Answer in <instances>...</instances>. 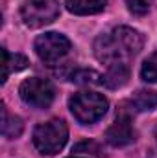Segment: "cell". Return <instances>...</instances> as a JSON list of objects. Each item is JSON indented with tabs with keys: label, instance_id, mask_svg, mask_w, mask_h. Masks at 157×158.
Instances as JSON below:
<instances>
[{
	"label": "cell",
	"instance_id": "obj_5",
	"mask_svg": "<svg viewBox=\"0 0 157 158\" xmlns=\"http://www.w3.org/2000/svg\"><path fill=\"white\" fill-rule=\"evenodd\" d=\"M20 99L34 109H48L56 98V88L48 79H26L19 88Z\"/></svg>",
	"mask_w": 157,
	"mask_h": 158
},
{
	"label": "cell",
	"instance_id": "obj_10",
	"mask_svg": "<svg viewBox=\"0 0 157 158\" xmlns=\"http://www.w3.org/2000/svg\"><path fill=\"white\" fill-rule=\"evenodd\" d=\"M26 66H28V59L24 55H20V53L11 55L6 48H2V68H4V72H2V83L7 81L11 72L24 70Z\"/></svg>",
	"mask_w": 157,
	"mask_h": 158
},
{
	"label": "cell",
	"instance_id": "obj_9",
	"mask_svg": "<svg viewBox=\"0 0 157 158\" xmlns=\"http://www.w3.org/2000/svg\"><path fill=\"white\" fill-rule=\"evenodd\" d=\"M107 0H67V9L74 15H94L104 11Z\"/></svg>",
	"mask_w": 157,
	"mask_h": 158
},
{
	"label": "cell",
	"instance_id": "obj_12",
	"mask_svg": "<svg viewBox=\"0 0 157 158\" xmlns=\"http://www.w3.org/2000/svg\"><path fill=\"white\" fill-rule=\"evenodd\" d=\"M131 105L139 112L154 110L157 107V92H154V90H137L131 98Z\"/></svg>",
	"mask_w": 157,
	"mask_h": 158
},
{
	"label": "cell",
	"instance_id": "obj_17",
	"mask_svg": "<svg viewBox=\"0 0 157 158\" xmlns=\"http://www.w3.org/2000/svg\"><path fill=\"white\" fill-rule=\"evenodd\" d=\"M155 138H157V127H155Z\"/></svg>",
	"mask_w": 157,
	"mask_h": 158
},
{
	"label": "cell",
	"instance_id": "obj_7",
	"mask_svg": "<svg viewBox=\"0 0 157 158\" xmlns=\"http://www.w3.org/2000/svg\"><path fill=\"white\" fill-rule=\"evenodd\" d=\"M135 129L131 125V118L126 112H120L115 119V123L105 131V140L113 147H124L135 142Z\"/></svg>",
	"mask_w": 157,
	"mask_h": 158
},
{
	"label": "cell",
	"instance_id": "obj_11",
	"mask_svg": "<svg viewBox=\"0 0 157 158\" xmlns=\"http://www.w3.org/2000/svg\"><path fill=\"white\" fill-rule=\"evenodd\" d=\"M22 129H24L22 119L19 116H11L7 112L6 105L2 103V134L6 138H17V136H20Z\"/></svg>",
	"mask_w": 157,
	"mask_h": 158
},
{
	"label": "cell",
	"instance_id": "obj_15",
	"mask_svg": "<svg viewBox=\"0 0 157 158\" xmlns=\"http://www.w3.org/2000/svg\"><path fill=\"white\" fill-rule=\"evenodd\" d=\"M126 4H128V9L137 17L146 15L152 7V0H126Z\"/></svg>",
	"mask_w": 157,
	"mask_h": 158
},
{
	"label": "cell",
	"instance_id": "obj_2",
	"mask_svg": "<svg viewBox=\"0 0 157 158\" xmlns=\"http://www.w3.org/2000/svg\"><path fill=\"white\" fill-rule=\"evenodd\" d=\"M69 140V129L63 119H50L41 123L34 131V145L41 155L59 153Z\"/></svg>",
	"mask_w": 157,
	"mask_h": 158
},
{
	"label": "cell",
	"instance_id": "obj_3",
	"mask_svg": "<svg viewBox=\"0 0 157 158\" xmlns=\"http://www.w3.org/2000/svg\"><path fill=\"white\" fill-rule=\"evenodd\" d=\"M69 107L81 125H91L107 112V99L98 92H78L70 98Z\"/></svg>",
	"mask_w": 157,
	"mask_h": 158
},
{
	"label": "cell",
	"instance_id": "obj_4",
	"mask_svg": "<svg viewBox=\"0 0 157 158\" xmlns=\"http://www.w3.org/2000/svg\"><path fill=\"white\" fill-rule=\"evenodd\" d=\"M59 15L57 0H28L20 7V17L28 28H43Z\"/></svg>",
	"mask_w": 157,
	"mask_h": 158
},
{
	"label": "cell",
	"instance_id": "obj_18",
	"mask_svg": "<svg viewBox=\"0 0 157 158\" xmlns=\"http://www.w3.org/2000/svg\"><path fill=\"white\" fill-rule=\"evenodd\" d=\"M72 158H76V156H72Z\"/></svg>",
	"mask_w": 157,
	"mask_h": 158
},
{
	"label": "cell",
	"instance_id": "obj_13",
	"mask_svg": "<svg viewBox=\"0 0 157 158\" xmlns=\"http://www.w3.org/2000/svg\"><path fill=\"white\" fill-rule=\"evenodd\" d=\"M69 79L72 83H76V85H96V83H102V76H98L94 70H89V68L74 70Z\"/></svg>",
	"mask_w": 157,
	"mask_h": 158
},
{
	"label": "cell",
	"instance_id": "obj_1",
	"mask_svg": "<svg viewBox=\"0 0 157 158\" xmlns=\"http://www.w3.org/2000/svg\"><path fill=\"white\" fill-rule=\"evenodd\" d=\"M144 46V37L133 28L118 26L94 40V55L104 64H120L135 57Z\"/></svg>",
	"mask_w": 157,
	"mask_h": 158
},
{
	"label": "cell",
	"instance_id": "obj_8",
	"mask_svg": "<svg viewBox=\"0 0 157 158\" xmlns=\"http://www.w3.org/2000/svg\"><path fill=\"white\" fill-rule=\"evenodd\" d=\"M129 79V68L126 63H120V64H111L107 68V72L102 76V85L115 90V88H120L128 83Z\"/></svg>",
	"mask_w": 157,
	"mask_h": 158
},
{
	"label": "cell",
	"instance_id": "obj_6",
	"mask_svg": "<svg viewBox=\"0 0 157 158\" xmlns=\"http://www.w3.org/2000/svg\"><path fill=\"white\" fill-rule=\"evenodd\" d=\"M70 52V40L61 33L50 31L35 39V53L46 64H56Z\"/></svg>",
	"mask_w": 157,
	"mask_h": 158
},
{
	"label": "cell",
	"instance_id": "obj_16",
	"mask_svg": "<svg viewBox=\"0 0 157 158\" xmlns=\"http://www.w3.org/2000/svg\"><path fill=\"white\" fill-rule=\"evenodd\" d=\"M74 153H91V155H100V145L94 142H79L78 145H74Z\"/></svg>",
	"mask_w": 157,
	"mask_h": 158
},
{
	"label": "cell",
	"instance_id": "obj_14",
	"mask_svg": "<svg viewBox=\"0 0 157 158\" xmlns=\"http://www.w3.org/2000/svg\"><path fill=\"white\" fill-rule=\"evenodd\" d=\"M141 77L144 79L146 83H155L157 81V52L152 53L141 68Z\"/></svg>",
	"mask_w": 157,
	"mask_h": 158
}]
</instances>
